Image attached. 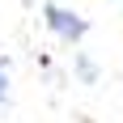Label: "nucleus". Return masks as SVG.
Here are the masks:
<instances>
[{
  "label": "nucleus",
  "mask_w": 123,
  "mask_h": 123,
  "mask_svg": "<svg viewBox=\"0 0 123 123\" xmlns=\"http://www.w3.org/2000/svg\"><path fill=\"white\" fill-rule=\"evenodd\" d=\"M43 21H47V30L60 38V43H68V47H76V43L89 34V21L81 13L64 9V4H43Z\"/></svg>",
  "instance_id": "obj_1"
},
{
  "label": "nucleus",
  "mask_w": 123,
  "mask_h": 123,
  "mask_svg": "<svg viewBox=\"0 0 123 123\" xmlns=\"http://www.w3.org/2000/svg\"><path fill=\"white\" fill-rule=\"evenodd\" d=\"M9 102V68H4V60H0V106Z\"/></svg>",
  "instance_id": "obj_2"
}]
</instances>
